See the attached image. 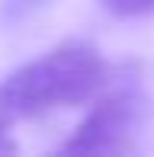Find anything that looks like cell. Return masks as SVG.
Wrapping results in <instances>:
<instances>
[{
	"instance_id": "cell-1",
	"label": "cell",
	"mask_w": 154,
	"mask_h": 157,
	"mask_svg": "<svg viewBox=\"0 0 154 157\" xmlns=\"http://www.w3.org/2000/svg\"><path fill=\"white\" fill-rule=\"evenodd\" d=\"M109 83V64L90 42L67 39L0 80V119H29L48 109L96 99Z\"/></svg>"
},
{
	"instance_id": "cell-2",
	"label": "cell",
	"mask_w": 154,
	"mask_h": 157,
	"mask_svg": "<svg viewBox=\"0 0 154 157\" xmlns=\"http://www.w3.org/2000/svg\"><path fill=\"white\" fill-rule=\"evenodd\" d=\"M141 128V99L132 87L109 90L96 99L90 116L61 144V154H125L135 147Z\"/></svg>"
},
{
	"instance_id": "cell-3",
	"label": "cell",
	"mask_w": 154,
	"mask_h": 157,
	"mask_svg": "<svg viewBox=\"0 0 154 157\" xmlns=\"http://www.w3.org/2000/svg\"><path fill=\"white\" fill-rule=\"evenodd\" d=\"M113 16H144V13L154 10V0H100Z\"/></svg>"
},
{
	"instance_id": "cell-4",
	"label": "cell",
	"mask_w": 154,
	"mask_h": 157,
	"mask_svg": "<svg viewBox=\"0 0 154 157\" xmlns=\"http://www.w3.org/2000/svg\"><path fill=\"white\" fill-rule=\"evenodd\" d=\"M42 3L45 0H3V16L6 19H19V16H26L29 10H36Z\"/></svg>"
},
{
	"instance_id": "cell-5",
	"label": "cell",
	"mask_w": 154,
	"mask_h": 157,
	"mask_svg": "<svg viewBox=\"0 0 154 157\" xmlns=\"http://www.w3.org/2000/svg\"><path fill=\"white\" fill-rule=\"evenodd\" d=\"M16 151V144H13V138L6 135V125H3V119H0V154H13Z\"/></svg>"
}]
</instances>
